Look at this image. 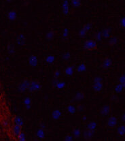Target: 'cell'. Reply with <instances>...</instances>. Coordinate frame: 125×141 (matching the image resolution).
<instances>
[{
    "mask_svg": "<svg viewBox=\"0 0 125 141\" xmlns=\"http://www.w3.org/2000/svg\"><path fill=\"white\" fill-rule=\"evenodd\" d=\"M117 133L121 136H123L125 134V125H122V126H120L118 128H117Z\"/></svg>",
    "mask_w": 125,
    "mask_h": 141,
    "instance_id": "obj_23",
    "label": "cell"
},
{
    "mask_svg": "<svg viewBox=\"0 0 125 141\" xmlns=\"http://www.w3.org/2000/svg\"><path fill=\"white\" fill-rule=\"evenodd\" d=\"M25 108L27 110H29L31 108V105H27V106H25Z\"/></svg>",
    "mask_w": 125,
    "mask_h": 141,
    "instance_id": "obj_48",
    "label": "cell"
},
{
    "mask_svg": "<svg viewBox=\"0 0 125 141\" xmlns=\"http://www.w3.org/2000/svg\"><path fill=\"white\" fill-rule=\"evenodd\" d=\"M83 135H84V138H86V140H90L95 136V130H90L87 129L84 132Z\"/></svg>",
    "mask_w": 125,
    "mask_h": 141,
    "instance_id": "obj_8",
    "label": "cell"
},
{
    "mask_svg": "<svg viewBox=\"0 0 125 141\" xmlns=\"http://www.w3.org/2000/svg\"><path fill=\"white\" fill-rule=\"evenodd\" d=\"M97 46V42L95 40H88L84 42V44H83V47L84 49L86 50H92L95 49Z\"/></svg>",
    "mask_w": 125,
    "mask_h": 141,
    "instance_id": "obj_3",
    "label": "cell"
},
{
    "mask_svg": "<svg viewBox=\"0 0 125 141\" xmlns=\"http://www.w3.org/2000/svg\"><path fill=\"white\" fill-rule=\"evenodd\" d=\"M110 110H111V108H110V106L105 105V106H103L102 107V108H101V115L103 116H107V115L110 113Z\"/></svg>",
    "mask_w": 125,
    "mask_h": 141,
    "instance_id": "obj_12",
    "label": "cell"
},
{
    "mask_svg": "<svg viewBox=\"0 0 125 141\" xmlns=\"http://www.w3.org/2000/svg\"><path fill=\"white\" fill-rule=\"evenodd\" d=\"M58 81H59V80H58L57 78H55V79L52 80V85L54 86V87H55V86H56V85L57 84V83H58Z\"/></svg>",
    "mask_w": 125,
    "mask_h": 141,
    "instance_id": "obj_45",
    "label": "cell"
},
{
    "mask_svg": "<svg viewBox=\"0 0 125 141\" xmlns=\"http://www.w3.org/2000/svg\"><path fill=\"white\" fill-rule=\"evenodd\" d=\"M92 88L95 90V91L99 92L101 91L103 89V84L102 82L100 83H94L93 85H92Z\"/></svg>",
    "mask_w": 125,
    "mask_h": 141,
    "instance_id": "obj_11",
    "label": "cell"
},
{
    "mask_svg": "<svg viewBox=\"0 0 125 141\" xmlns=\"http://www.w3.org/2000/svg\"><path fill=\"white\" fill-rule=\"evenodd\" d=\"M97 126V123L94 121H92L87 124V129L90 130H95Z\"/></svg>",
    "mask_w": 125,
    "mask_h": 141,
    "instance_id": "obj_20",
    "label": "cell"
},
{
    "mask_svg": "<svg viewBox=\"0 0 125 141\" xmlns=\"http://www.w3.org/2000/svg\"><path fill=\"white\" fill-rule=\"evenodd\" d=\"M71 5L74 8H79L81 6V1L80 0H71Z\"/></svg>",
    "mask_w": 125,
    "mask_h": 141,
    "instance_id": "obj_29",
    "label": "cell"
},
{
    "mask_svg": "<svg viewBox=\"0 0 125 141\" xmlns=\"http://www.w3.org/2000/svg\"><path fill=\"white\" fill-rule=\"evenodd\" d=\"M28 61H29V65L31 67H36L38 64V59L37 57V56L34 55H31L29 57Z\"/></svg>",
    "mask_w": 125,
    "mask_h": 141,
    "instance_id": "obj_5",
    "label": "cell"
},
{
    "mask_svg": "<svg viewBox=\"0 0 125 141\" xmlns=\"http://www.w3.org/2000/svg\"><path fill=\"white\" fill-rule=\"evenodd\" d=\"M119 83L123 85H125V74L121 75L119 78Z\"/></svg>",
    "mask_w": 125,
    "mask_h": 141,
    "instance_id": "obj_39",
    "label": "cell"
},
{
    "mask_svg": "<svg viewBox=\"0 0 125 141\" xmlns=\"http://www.w3.org/2000/svg\"><path fill=\"white\" fill-rule=\"evenodd\" d=\"M111 33H112V29L110 27H107L103 29V31H101V35L104 38H110L111 36Z\"/></svg>",
    "mask_w": 125,
    "mask_h": 141,
    "instance_id": "obj_9",
    "label": "cell"
},
{
    "mask_svg": "<svg viewBox=\"0 0 125 141\" xmlns=\"http://www.w3.org/2000/svg\"><path fill=\"white\" fill-rule=\"evenodd\" d=\"M87 70V67H86V65L84 64H80L76 68V71L79 73H82V72H84Z\"/></svg>",
    "mask_w": 125,
    "mask_h": 141,
    "instance_id": "obj_21",
    "label": "cell"
},
{
    "mask_svg": "<svg viewBox=\"0 0 125 141\" xmlns=\"http://www.w3.org/2000/svg\"><path fill=\"white\" fill-rule=\"evenodd\" d=\"M94 83H100V82H103V78H101L100 76H97L94 78L93 80Z\"/></svg>",
    "mask_w": 125,
    "mask_h": 141,
    "instance_id": "obj_40",
    "label": "cell"
},
{
    "mask_svg": "<svg viewBox=\"0 0 125 141\" xmlns=\"http://www.w3.org/2000/svg\"><path fill=\"white\" fill-rule=\"evenodd\" d=\"M92 28V25L91 23H87V24H86L84 26V27L83 29H84L86 31H89Z\"/></svg>",
    "mask_w": 125,
    "mask_h": 141,
    "instance_id": "obj_36",
    "label": "cell"
},
{
    "mask_svg": "<svg viewBox=\"0 0 125 141\" xmlns=\"http://www.w3.org/2000/svg\"><path fill=\"white\" fill-rule=\"evenodd\" d=\"M120 27L122 28H125V17H122L120 21Z\"/></svg>",
    "mask_w": 125,
    "mask_h": 141,
    "instance_id": "obj_41",
    "label": "cell"
},
{
    "mask_svg": "<svg viewBox=\"0 0 125 141\" xmlns=\"http://www.w3.org/2000/svg\"><path fill=\"white\" fill-rule=\"evenodd\" d=\"M46 63H48L49 64H51L52 63H54L55 61V57L52 55H49L46 57V59H45Z\"/></svg>",
    "mask_w": 125,
    "mask_h": 141,
    "instance_id": "obj_26",
    "label": "cell"
},
{
    "mask_svg": "<svg viewBox=\"0 0 125 141\" xmlns=\"http://www.w3.org/2000/svg\"><path fill=\"white\" fill-rule=\"evenodd\" d=\"M118 124V119L116 116H110L107 119V125L110 128H114Z\"/></svg>",
    "mask_w": 125,
    "mask_h": 141,
    "instance_id": "obj_4",
    "label": "cell"
},
{
    "mask_svg": "<svg viewBox=\"0 0 125 141\" xmlns=\"http://www.w3.org/2000/svg\"><path fill=\"white\" fill-rule=\"evenodd\" d=\"M95 38H96V40L97 42H101V40H102V35H101V31H97L96 34L95 35Z\"/></svg>",
    "mask_w": 125,
    "mask_h": 141,
    "instance_id": "obj_33",
    "label": "cell"
},
{
    "mask_svg": "<svg viewBox=\"0 0 125 141\" xmlns=\"http://www.w3.org/2000/svg\"><path fill=\"white\" fill-rule=\"evenodd\" d=\"M16 44L19 46L24 45L25 42H26V38H25L24 34H19L18 36H17L16 38Z\"/></svg>",
    "mask_w": 125,
    "mask_h": 141,
    "instance_id": "obj_6",
    "label": "cell"
},
{
    "mask_svg": "<svg viewBox=\"0 0 125 141\" xmlns=\"http://www.w3.org/2000/svg\"><path fill=\"white\" fill-rule=\"evenodd\" d=\"M40 128L44 129L46 128V125L44 123H41L40 124Z\"/></svg>",
    "mask_w": 125,
    "mask_h": 141,
    "instance_id": "obj_46",
    "label": "cell"
},
{
    "mask_svg": "<svg viewBox=\"0 0 125 141\" xmlns=\"http://www.w3.org/2000/svg\"><path fill=\"white\" fill-rule=\"evenodd\" d=\"M82 120L83 121H86V120H87V117H86V116H82Z\"/></svg>",
    "mask_w": 125,
    "mask_h": 141,
    "instance_id": "obj_49",
    "label": "cell"
},
{
    "mask_svg": "<svg viewBox=\"0 0 125 141\" xmlns=\"http://www.w3.org/2000/svg\"><path fill=\"white\" fill-rule=\"evenodd\" d=\"M21 132V126H18V125H15L13 127V133L16 136H18Z\"/></svg>",
    "mask_w": 125,
    "mask_h": 141,
    "instance_id": "obj_24",
    "label": "cell"
},
{
    "mask_svg": "<svg viewBox=\"0 0 125 141\" xmlns=\"http://www.w3.org/2000/svg\"><path fill=\"white\" fill-rule=\"evenodd\" d=\"M73 140V136L72 135H67L65 138V141H72Z\"/></svg>",
    "mask_w": 125,
    "mask_h": 141,
    "instance_id": "obj_42",
    "label": "cell"
},
{
    "mask_svg": "<svg viewBox=\"0 0 125 141\" xmlns=\"http://www.w3.org/2000/svg\"><path fill=\"white\" fill-rule=\"evenodd\" d=\"M71 57V54L69 52H65L62 55V59L65 60V61H67L69 60Z\"/></svg>",
    "mask_w": 125,
    "mask_h": 141,
    "instance_id": "obj_32",
    "label": "cell"
},
{
    "mask_svg": "<svg viewBox=\"0 0 125 141\" xmlns=\"http://www.w3.org/2000/svg\"><path fill=\"white\" fill-rule=\"evenodd\" d=\"M17 17V13L16 11L11 10L8 13V18L10 21H14Z\"/></svg>",
    "mask_w": 125,
    "mask_h": 141,
    "instance_id": "obj_17",
    "label": "cell"
},
{
    "mask_svg": "<svg viewBox=\"0 0 125 141\" xmlns=\"http://www.w3.org/2000/svg\"><path fill=\"white\" fill-rule=\"evenodd\" d=\"M72 134H73V137H75L76 138H79L81 136L82 132H81V130L79 128H76L73 130Z\"/></svg>",
    "mask_w": 125,
    "mask_h": 141,
    "instance_id": "obj_25",
    "label": "cell"
},
{
    "mask_svg": "<svg viewBox=\"0 0 125 141\" xmlns=\"http://www.w3.org/2000/svg\"><path fill=\"white\" fill-rule=\"evenodd\" d=\"M112 59L110 58H106L104 59L102 63V67L104 69H108L112 66Z\"/></svg>",
    "mask_w": 125,
    "mask_h": 141,
    "instance_id": "obj_10",
    "label": "cell"
},
{
    "mask_svg": "<svg viewBox=\"0 0 125 141\" xmlns=\"http://www.w3.org/2000/svg\"><path fill=\"white\" fill-rule=\"evenodd\" d=\"M69 29H67V28H65L64 30H63V37L64 38H66L67 37H68V36H69Z\"/></svg>",
    "mask_w": 125,
    "mask_h": 141,
    "instance_id": "obj_38",
    "label": "cell"
},
{
    "mask_svg": "<svg viewBox=\"0 0 125 141\" xmlns=\"http://www.w3.org/2000/svg\"><path fill=\"white\" fill-rule=\"evenodd\" d=\"M73 72H74V67L73 65H69L66 67L65 70V73L68 77H71L73 74Z\"/></svg>",
    "mask_w": 125,
    "mask_h": 141,
    "instance_id": "obj_14",
    "label": "cell"
},
{
    "mask_svg": "<svg viewBox=\"0 0 125 141\" xmlns=\"http://www.w3.org/2000/svg\"><path fill=\"white\" fill-rule=\"evenodd\" d=\"M14 121L15 125H18V126H21V127L24 126V121H23V119L22 117H21L20 116H15L14 119Z\"/></svg>",
    "mask_w": 125,
    "mask_h": 141,
    "instance_id": "obj_15",
    "label": "cell"
},
{
    "mask_svg": "<svg viewBox=\"0 0 125 141\" xmlns=\"http://www.w3.org/2000/svg\"><path fill=\"white\" fill-rule=\"evenodd\" d=\"M84 98H85V95L84 94V93L81 91H78L76 93L75 97H74V100H76V101H81V100H84Z\"/></svg>",
    "mask_w": 125,
    "mask_h": 141,
    "instance_id": "obj_16",
    "label": "cell"
},
{
    "mask_svg": "<svg viewBox=\"0 0 125 141\" xmlns=\"http://www.w3.org/2000/svg\"><path fill=\"white\" fill-rule=\"evenodd\" d=\"M36 135L37 136V138H40V139H44V138H45V136H46V134H45V132H44V129L42 128L38 129L37 131Z\"/></svg>",
    "mask_w": 125,
    "mask_h": 141,
    "instance_id": "obj_18",
    "label": "cell"
},
{
    "mask_svg": "<svg viewBox=\"0 0 125 141\" xmlns=\"http://www.w3.org/2000/svg\"><path fill=\"white\" fill-rule=\"evenodd\" d=\"M125 85H123L122 84H118L117 85L115 86V87H114V91L116 93H122V91L124 90V88H125Z\"/></svg>",
    "mask_w": 125,
    "mask_h": 141,
    "instance_id": "obj_22",
    "label": "cell"
},
{
    "mask_svg": "<svg viewBox=\"0 0 125 141\" xmlns=\"http://www.w3.org/2000/svg\"><path fill=\"white\" fill-rule=\"evenodd\" d=\"M6 1H9L10 2V1H12V0H6Z\"/></svg>",
    "mask_w": 125,
    "mask_h": 141,
    "instance_id": "obj_50",
    "label": "cell"
},
{
    "mask_svg": "<svg viewBox=\"0 0 125 141\" xmlns=\"http://www.w3.org/2000/svg\"><path fill=\"white\" fill-rule=\"evenodd\" d=\"M30 85V81L29 80H24L23 82L19 84V85L17 87V90L20 93H23L26 91L29 88Z\"/></svg>",
    "mask_w": 125,
    "mask_h": 141,
    "instance_id": "obj_2",
    "label": "cell"
},
{
    "mask_svg": "<svg viewBox=\"0 0 125 141\" xmlns=\"http://www.w3.org/2000/svg\"><path fill=\"white\" fill-rule=\"evenodd\" d=\"M86 34H87V31L84 30L83 28L82 29H80V31H79V36L81 38H84L86 36Z\"/></svg>",
    "mask_w": 125,
    "mask_h": 141,
    "instance_id": "obj_37",
    "label": "cell"
},
{
    "mask_svg": "<svg viewBox=\"0 0 125 141\" xmlns=\"http://www.w3.org/2000/svg\"><path fill=\"white\" fill-rule=\"evenodd\" d=\"M76 108L73 105H69L67 106V111L70 114H74L76 111Z\"/></svg>",
    "mask_w": 125,
    "mask_h": 141,
    "instance_id": "obj_30",
    "label": "cell"
},
{
    "mask_svg": "<svg viewBox=\"0 0 125 141\" xmlns=\"http://www.w3.org/2000/svg\"><path fill=\"white\" fill-rule=\"evenodd\" d=\"M54 37H55V32L52 31H48L46 35V40H48V41H50V40H53Z\"/></svg>",
    "mask_w": 125,
    "mask_h": 141,
    "instance_id": "obj_28",
    "label": "cell"
},
{
    "mask_svg": "<svg viewBox=\"0 0 125 141\" xmlns=\"http://www.w3.org/2000/svg\"><path fill=\"white\" fill-rule=\"evenodd\" d=\"M7 51L11 55H13V54L15 53V48H14V46H13V44H9L8 45V46H7Z\"/></svg>",
    "mask_w": 125,
    "mask_h": 141,
    "instance_id": "obj_27",
    "label": "cell"
},
{
    "mask_svg": "<svg viewBox=\"0 0 125 141\" xmlns=\"http://www.w3.org/2000/svg\"><path fill=\"white\" fill-rule=\"evenodd\" d=\"M18 140L20 141H26V135L24 133H22L21 132L19 135L18 136Z\"/></svg>",
    "mask_w": 125,
    "mask_h": 141,
    "instance_id": "obj_35",
    "label": "cell"
},
{
    "mask_svg": "<svg viewBox=\"0 0 125 141\" xmlns=\"http://www.w3.org/2000/svg\"><path fill=\"white\" fill-rule=\"evenodd\" d=\"M66 86V83L63 82V81H58L57 84L56 85L55 87H57L58 89H63L64 87H65Z\"/></svg>",
    "mask_w": 125,
    "mask_h": 141,
    "instance_id": "obj_31",
    "label": "cell"
},
{
    "mask_svg": "<svg viewBox=\"0 0 125 141\" xmlns=\"http://www.w3.org/2000/svg\"><path fill=\"white\" fill-rule=\"evenodd\" d=\"M23 104H24V106L31 105V99L29 97H26L23 100Z\"/></svg>",
    "mask_w": 125,
    "mask_h": 141,
    "instance_id": "obj_34",
    "label": "cell"
},
{
    "mask_svg": "<svg viewBox=\"0 0 125 141\" xmlns=\"http://www.w3.org/2000/svg\"><path fill=\"white\" fill-rule=\"evenodd\" d=\"M120 119H121V121H122V122H125V114L123 113L121 115V116H120Z\"/></svg>",
    "mask_w": 125,
    "mask_h": 141,
    "instance_id": "obj_47",
    "label": "cell"
},
{
    "mask_svg": "<svg viewBox=\"0 0 125 141\" xmlns=\"http://www.w3.org/2000/svg\"><path fill=\"white\" fill-rule=\"evenodd\" d=\"M61 71L59 70H57L56 71L54 74V77H55V78H58V77L61 76Z\"/></svg>",
    "mask_w": 125,
    "mask_h": 141,
    "instance_id": "obj_43",
    "label": "cell"
},
{
    "mask_svg": "<svg viewBox=\"0 0 125 141\" xmlns=\"http://www.w3.org/2000/svg\"><path fill=\"white\" fill-rule=\"evenodd\" d=\"M63 13L65 15H68L69 13V3L68 0H64L62 4Z\"/></svg>",
    "mask_w": 125,
    "mask_h": 141,
    "instance_id": "obj_7",
    "label": "cell"
},
{
    "mask_svg": "<svg viewBox=\"0 0 125 141\" xmlns=\"http://www.w3.org/2000/svg\"><path fill=\"white\" fill-rule=\"evenodd\" d=\"M118 42V38L116 36H112L110 38V40H109V44L110 46H115Z\"/></svg>",
    "mask_w": 125,
    "mask_h": 141,
    "instance_id": "obj_19",
    "label": "cell"
},
{
    "mask_svg": "<svg viewBox=\"0 0 125 141\" xmlns=\"http://www.w3.org/2000/svg\"><path fill=\"white\" fill-rule=\"evenodd\" d=\"M62 115L61 111L58 109L53 110L52 113V117L54 120H58Z\"/></svg>",
    "mask_w": 125,
    "mask_h": 141,
    "instance_id": "obj_13",
    "label": "cell"
},
{
    "mask_svg": "<svg viewBox=\"0 0 125 141\" xmlns=\"http://www.w3.org/2000/svg\"><path fill=\"white\" fill-rule=\"evenodd\" d=\"M77 109H78V110L80 111V112H82V111L84 110V107L83 106H82V105H79V106H78V108H77Z\"/></svg>",
    "mask_w": 125,
    "mask_h": 141,
    "instance_id": "obj_44",
    "label": "cell"
},
{
    "mask_svg": "<svg viewBox=\"0 0 125 141\" xmlns=\"http://www.w3.org/2000/svg\"><path fill=\"white\" fill-rule=\"evenodd\" d=\"M41 89H42V85L40 82L37 80H32L30 82V85L28 88V90L30 92H34L40 91Z\"/></svg>",
    "mask_w": 125,
    "mask_h": 141,
    "instance_id": "obj_1",
    "label": "cell"
}]
</instances>
